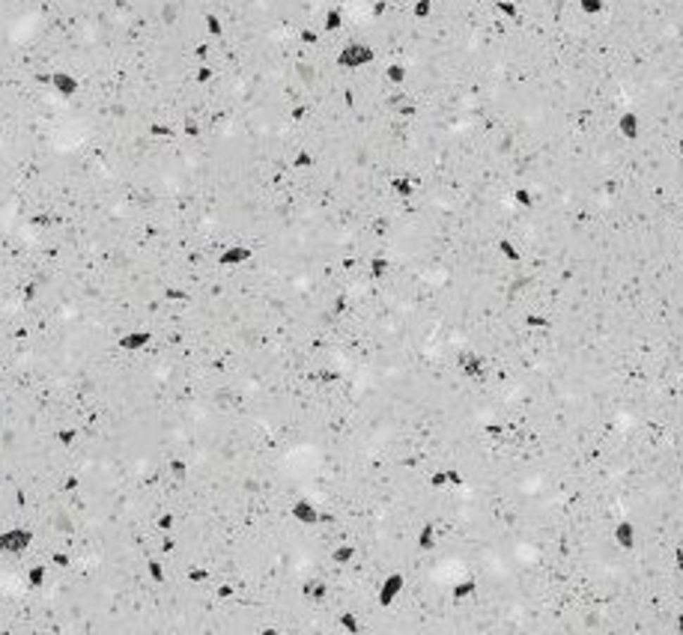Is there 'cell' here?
Instances as JSON below:
<instances>
[{
  "label": "cell",
  "instance_id": "obj_1",
  "mask_svg": "<svg viewBox=\"0 0 683 635\" xmlns=\"http://www.w3.org/2000/svg\"><path fill=\"white\" fill-rule=\"evenodd\" d=\"M176 245H180V242H176ZM182 251H188V253H192V260H194V265H197V272H194V277H192V281H188L185 287H194L197 281H200V277H203L209 269H212V260H206V257H200V253H194L192 248H185V245H180ZM192 308H194V316L200 313L197 310V304L192 301ZM197 328H200V316H197V325L194 328H182V332H188V334H192L194 340H197V346H200V352H203V358H206V349H203V343H200V337L194 334L197 332ZM173 334V332H170ZM206 364H209V358H206ZM209 373H212V364H209ZM212 388H215V376H212ZM215 405H218V391H215ZM218 456H221V405H218V444H215V460H212V468H209V474H206V484H197V486H188V480H185V486H188V495H192V507H194V510H197V507L200 504H203V498H206V492H209V484H212V477H215V468H218Z\"/></svg>",
  "mask_w": 683,
  "mask_h": 635
},
{
  "label": "cell",
  "instance_id": "obj_2",
  "mask_svg": "<svg viewBox=\"0 0 683 635\" xmlns=\"http://www.w3.org/2000/svg\"><path fill=\"white\" fill-rule=\"evenodd\" d=\"M370 63H376V51H373L370 42H364V39H346V42H340V48L334 51V66L337 69L358 72V69H368Z\"/></svg>",
  "mask_w": 683,
  "mask_h": 635
},
{
  "label": "cell",
  "instance_id": "obj_3",
  "mask_svg": "<svg viewBox=\"0 0 683 635\" xmlns=\"http://www.w3.org/2000/svg\"><path fill=\"white\" fill-rule=\"evenodd\" d=\"M403 588H406V573H403V570H388V573L382 576V581H379V588H376V615L394 605V600L403 593ZM376 615L370 617V624L376 620ZM368 627H364V632H368Z\"/></svg>",
  "mask_w": 683,
  "mask_h": 635
},
{
  "label": "cell",
  "instance_id": "obj_4",
  "mask_svg": "<svg viewBox=\"0 0 683 635\" xmlns=\"http://www.w3.org/2000/svg\"><path fill=\"white\" fill-rule=\"evenodd\" d=\"M453 367H457L469 382H480V379L489 373L492 361H489V355L480 352V349H460L457 355H453Z\"/></svg>",
  "mask_w": 683,
  "mask_h": 635
},
{
  "label": "cell",
  "instance_id": "obj_5",
  "mask_svg": "<svg viewBox=\"0 0 683 635\" xmlns=\"http://www.w3.org/2000/svg\"><path fill=\"white\" fill-rule=\"evenodd\" d=\"M33 528L30 525H6L0 528V552L9 558H21L33 546Z\"/></svg>",
  "mask_w": 683,
  "mask_h": 635
},
{
  "label": "cell",
  "instance_id": "obj_6",
  "mask_svg": "<svg viewBox=\"0 0 683 635\" xmlns=\"http://www.w3.org/2000/svg\"><path fill=\"white\" fill-rule=\"evenodd\" d=\"M156 343V332L153 328H144V325H132L117 337V346L123 352H144Z\"/></svg>",
  "mask_w": 683,
  "mask_h": 635
},
{
  "label": "cell",
  "instance_id": "obj_7",
  "mask_svg": "<svg viewBox=\"0 0 683 635\" xmlns=\"http://www.w3.org/2000/svg\"><path fill=\"white\" fill-rule=\"evenodd\" d=\"M289 519L311 528V525L320 522V504H316L311 495H296V498L289 501Z\"/></svg>",
  "mask_w": 683,
  "mask_h": 635
},
{
  "label": "cell",
  "instance_id": "obj_8",
  "mask_svg": "<svg viewBox=\"0 0 683 635\" xmlns=\"http://www.w3.org/2000/svg\"><path fill=\"white\" fill-rule=\"evenodd\" d=\"M251 257H254V248H251L248 242H230L215 253V263H218L221 269H239V265H245Z\"/></svg>",
  "mask_w": 683,
  "mask_h": 635
},
{
  "label": "cell",
  "instance_id": "obj_9",
  "mask_svg": "<svg viewBox=\"0 0 683 635\" xmlns=\"http://www.w3.org/2000/svg\"><path fill=\"white\" fill-rule=\"evenodd\" d=\"M51 90L60 99H75V96L81 93V78L72 69L57 66V69H51Z\"/></svg>",
  "mask_w": 683,
  "mask_h": 635
},
{
  "label": "cell",
  "instance_id": "obj_10",
  "mask_svg": "<svg viewBox=\"0 0 683 635\" xmlns=\"http://www.w3.org/2000/svg\"><path fill=\"white\" fill-rule=\"evenodd\" d=\"M615 132H618V137H624V141H639V137H641V113L636 108L618 111Z\"/></svg>",
  "mask_w": 683,
  "mask_h": 635
},
{
  "label": "cell",
  "instance_id": "obj_11",
  "mask_svg": "<svg viewBox=\"0 0 683 635\" xmlns=\"http://www.w3.org/2000/svg\"><path fill=\"white\" fill-rule=\"evenodd\" d=\"M612 540H615V546L621 552H632L636 549V540H639V531H636V522H632L629 516H621V519H615V525H612Z\"/></svg>",
  "mask_w": 683,
  "mask_h": 635
},
{
  "label": "cell",
  "instance_id": "obj_12",
  "mask_svg": "<svg viewBox=\"0 0 683 635\" xmlns=\"http://www.w3.org/2000/svg\"><path fill=\"white\" fill-rule=\"evenodd\" d=\"M436 543H439V522L433 516H427L415 528V549H418V555H427L436 549Z\"/></svg>",
  "mask_w": 683,
  "mask_h": 635
},
{
  "label": "cell",
  "instance_id": "obj_13",
  "mask_svg": "<svg viewBox=\"0 0 683 635\" xmlns=\"http://www.w3.org/2000/svg\"><path fill=\"white\" fill-rule=\"evenodd\" d=\"M388 191L394 200H412L415 191H418V185H415L412 173H391L388 176Z\"/></svg>",
  "mask_w": 683,
  "mask_h": 635
},
{
  "label": "cell",
  "instance_id": "obj_14",
  "mask_svg": "<svg viewBox=\"0 0 683 635\" xmlns=\"http://www.w3.org/2000/svg\"><path fill=\"white\" fill-rule=\"evenodd\" d=\"M48 576H51V564H48V561L24 564V581H27L30 591H42L48 585Z\"/></svg>",
  "mask_w": 683,
  "mask_h": 635
},
{
  "label": "cell",
  "instance_id": "obj_15",
  "mask_svg": "<svg viewBox=\"0 0 683 635\" xmlns=\"http://www.w3.org/2000/svg\"><path fill=\"white\" fill-rule=\"evenodd\" d=\"M361 275L368 277V281H385V277L391 275V260L385 257V253H370Z\"/></svg>",
  "mask_w": 683,
  "mask_h": 635
},
{
  "label": "cell",
  "instance_id": "obj_16",
  "mask_svg": "<svg viewBox=\"0 0 683 635\" xmlns=\"http://www.w3.org/2000/svg\"><path fill=\"white\" fill-rule=\"evenodd\" d=\"M492 248H496V253L504 260V263H522V248L513 242V236H508V233H501L496 242H492Z\"/></svg>",
  "mask_w": 683,
  "mask_h": 635
},
{
  "label": "cell",
  "instance_id": "obj_17",
  "mask_svg": "<svg viewBox=\"0 0 683 635\" xmlns=\"http://www.w3.org/2000/svg\"><path fill=\"white\" fill-rule=\"evenodd\" d=\"M344 21H346L344 6H340V4H332V6H328V9L322 12L320 30H322V33H340V30H344Z\"/></svg>",
  "mask_w": 683,
  "mask_h": 635
},
{
  "label": "cell",
  "instance_id": "obj_18",
  "mask_svg": "<svg viewBox=\"0 0 683 635\" xmlns=\"http://www.w3.org/2000/svg\"><path fill=\"white\" fill-rule=\"evenodd\" d=\"M146 245H149V242H146ZM170 245H176V242H170ZM176 248H180V245H176ZM180 251H182V248H180ZM182 253L188 257V263H192V277H194L197 265H194V260H192V253H188V251H182ZM192 277H188V281H192ZM188 281H185V284H188ZM188 304H192V301H188ZM192 313H194V308H192ZM194 325H197V316H194ZM194 325H192V328H194ZM192 340H194V337H192ZM194 343H197V340H194ZM197 349H200V346H197ZM206 367H209V364H206ZM209 379H212V373H209ZM212 391H215V388H212ZM215 444H218V405H215ZM212 460H215V451H212ZM209 468H212V463H209ZM209 468H206V474H209ZM206 474L200 477V480H188V484H192V486L203 484V480H206ZM180 528H182V525H180Z\"/></svg>",
  "mask_w": 683,
  "mask_h": 635
},
{
  "label": "cell",
  "instance_id": "obj_19",
  "mask_svg": "<svg viewBox=\"0 0 683 635\" xmlns=\"http://www.w3.org/2000/svg\"><path fill=\"white\" fill-rule=\"evenodd\" d=\"M51 439H54V444H60V448H75V444L81 441V427H75V424H60V427H54Z\"/></svg>",
  "mask_w": 683,
  "mask_h": 635
},
{
  "label": "cell",
  "instance_id": "obj_20",
  "mask_svg": "<svg viewBox=\"0 0 683 635\" xmlns=\"http://www.w3.org/2000/svg\"><path fill=\"white\" fill-rule=\"evenodd\" d=\"M520 325L531 328V332H549V328H552V316L543 313V310H522Z\"/></svg>",
  "mask_w": 683,
  "mask_h": 635
},
{
  "label": "cell",
  "instance_id": "obj_21",
  "mask_svg": "<svg viewBox=\"0 0 683 635\" xmlns=\"http://www.w3.org/2000/svg\"><path fill=\"white\" fill-rule=\"evenodd\" d=\"M382 78H385L391 87H403V84H406V78H409L406 63H400V60H388L385 66H382Z\"/></svg>",
  "mask_w": 683,
  "mask_h": 635
},
{
  "label": "cell",
  "instance_id": "obj_22",
  "mask_svg": "<svg viewBox=\"0 0 683 635\" xmlns=\"http://www.w3.org/2000/svg\"><path fill=\"white\" fill-rule=\"evenodd\" d=\"M510 203H513L516 209H534V206H537L534 188H528V185H513V188H510Z\"/></svg>",
  "mask_w": 683,
  "mask_h": 635
},
{
  "label": "cell",
  "instance_id": "obj_23",
  "mask_svg": "<svg viewBox=\"0 0 683 635\" xmlns=\"http://www.w3.org/2000/svg\"><path fill=\"white\" fill-rule=\"evenodd\" d=\"M200 21H203V30H206V36H209V39H224V36H227V24H224V18L218 15V12H203V18H200Z\"/></svg>",
  "mask_w": 683,
  "mask_h": 635
},
{
  "label": "cell",
  "instance_id": "obj_24",
  "mask_svg": "<svg viewBox=\"0 0 683 635\" xmlns=\"http://www.w3.org/2000/svg\"><path fill=\"white\" fill-rule=\"evenodd\" d=\"M334 620H337V629L344 632V635H361V617L356 615V612H337L334 615Z\"/></svg>",
  "mask_w": 683,
  "mask_h": 635
},
{
  "label": "cell",
  "instance_id": "obj_25",
  "mask_svg": "<svg viewBox=\"0 0 683 635\" xmlns=\"http://www.w3.org/2000/svg\"><path fill=\"white\" fill-rule=\"evenodd\" d=\"M316 164V152L311 146H299L293 156H289V168L293 170H311Z\"/></svg>",
  "mask_w": 683,
  "mask_h": 635
},
{
  "label": "cell",
  "instance_id": "obj_26",
  "mask_svg": "<svg viewBox=\"0 0 683 635\" xmlns=\"http://www.w3.org/2000/svg\"><path fill=\"white\" fill-rule=\"evenodd\" d=\"M168 474L176 480V484H185L188 480V460L185 456H180V453H173V456H168Z\"/></svg>",
  "mask_w": 683,
  "mask_h": 635
},
{
  "label": "cell",
  "instance_id": "obj_27",
  "mask_svg": "<svg viewBox=\"0 0 683 635\" xmlns=\"http://www.w3.org/2000/svg\"><path fill=\"white\" fill-rule=\"evenodd\" d=\"M192 81H194L197 87H206V84H212V81H215V66H212V63H194V69H192Z\"/></svg>",
  "mask_w": 683,
  "mask_h": 635
},
{
  "label": "cell",
  "instance_id": "obj_28",
  "mask_svg": "<svg viewBox=\"0 0 683 635\" xmlns=\"http://www.w3.org/2000/svg\"><path fill=\"white\" fill-rule=\"evenodd\" d=\"M492 9H496L501 18H508V21L520 18V4H516V0H492Z\"/></svg>",
  "mask_w": 683,
  "mask_h": 635
},
{
  "label": "cell",
  "instance_id": "obj_29",
  "mask_svg": "<svg viewBox=\"0 0 683 635\" xmlns=\"http://www.w3.org/2000/svg\"><path fill=\"white\" fill-rule=\"evenodd\" d=\"M48 564H51V570H57V573H63V570L72 567V552L69 549H54L51 555H48Z\"/></svg>",
  "mask_w": 683,
  "mask_h": 635
},
{
  "label": "cell",
  "instance_id": "obj_30",
  "mask_svg": "<svg viewBox=\"0 0 683 635\" xmlns=\"http://www.w3.org/2000/svg\"><path fill=\"white\" fill-rule=\"evenodd\" d=\"M427 486L433 489V492L448 489V472H445V468H433V472L427 474Z\"/></svg>",
  "mask_w": 683,
  "mask_h": 635
},
{
  "label": "cell",
  "instance_id": "obj_31",
  "mask_svg": "<svg viewBox=\"0 0 683 635\" xmlns=\"http://www.w3.org/2000/svg\"><path fill=\"white\" fill-rule=\"evenodd\" d=\"M433 6H436V0H412V15L418 21H427L433 15Z\"/></svg>",
  "mask_w": 683,
  "mask_h": 635
},
{
  "label": "cell",
  "instance_id": "obj_32",
  "mask_svg": "<svg viewBox=\"0 0 683 635\" xmlns=\"http://www.w3.org/2000/svg\"><path fill=\"white\" fill-rule=\"evenodd\" d=\"M576 6L585 12V15L597 18V15H603V12H606V0H576Z\"/></svg>",
  "mask_w": 683,
  "mask_h": 635
},
{
  "label": "cell",
  "instance_id": "obj_33",
  "mask_svg": "<svg viewBox=\"0 0 683 635\" xmlns=\"http://www.w3.org/2000/svg\"><path fill=\"white\" fill-rule=\"evenodd\" d=\"M445 472H448V489H463L465 486V474L460 472L457 465H448Z\"/></svg>",
  "mask_w": 683,
  "mask_h": 635
},
{
  "label": "cell",
  "instance_id": "obj_34",
  "mask_svg": "<svg viewBox=\"0 0 683 635\" xmlns=\"http://www.w3.org/2000/svg\"><path fill=\"white\" fill-rule=\"evenodd\" d=\"M672 564H675V570L683 576V543H677L675 549H672Z\"/></svg>",
  "mask_w": 683,
  "mask_h": 635
},
{
  "label": "cell",
  "instance_id": "obj_35",
  "mask_svg": "<svg viewBox=\"0 0 683 635\" xmlns=\"http://www.w3.org/2000/svg\"><path fill=\"white\" fill-rule=\"evenodd\" d=\"M675 156L680 158V164H683V134L677 137V141H675Z\"/></svg>",
  "mask_w": 683,
  "mask_h": 635
},
{
  "label": "cell",
  "instance_id": "obj_36",
  "mask_svg": "<svg viewBox=\"0 0 683 635\" xmlns=\"http://www.w3.org/2000/svg\"><path fill=\"white\" fill-rule=\"evenodd\" d=\"M173 248H176V245H173ZM185 260H188V257H185ZM188 265H192V263H188ZM188 277H192V275H188ZM192 316H194V313H192ZM185 334H188V332H185ZM200 355H203V352H200ZM203 361H206V358H203ZM212 394H215V391H212ZM212 451H215V448H212ZM209 463H212V460H209ZM206 468H209V465H206ZM203 474H206V472H203ZM203 474H200V477H203ZM200 477H197V480H200ZM188 480H192V477H188Z\"/></svg>",
  "mask_w": 683,
  "mask_h": 635
},
{
  "label": "cell",
  "instance_id": "obj_37",
  "mask_svg": "<svg viewBox=\"0 0 683 635\" xmlns=\"http://www.w3.org/2000/svg\"><path fill=\"white\" fill-rule=\"evenodd\" d=\"M675 221L683 227V203H680V206H677V215H675Z\"/></svg>",
  "mask_w": 683,
  "mask_h": 635
},
{
  "label": "cell",
  "instance_id": "obj_38",
  "mask_svg": "<svg viewBox=\"0 0 683 635\" xmlns=\"http://www.w3.org/2000/svg\"><path fill=\"white\" fill-rule=\"evenodd\" d=\"M0 334H4V320H0Z\"/></svg>",
  "mask_w": 683,
  "mask_h": 635
}]
</instances>
